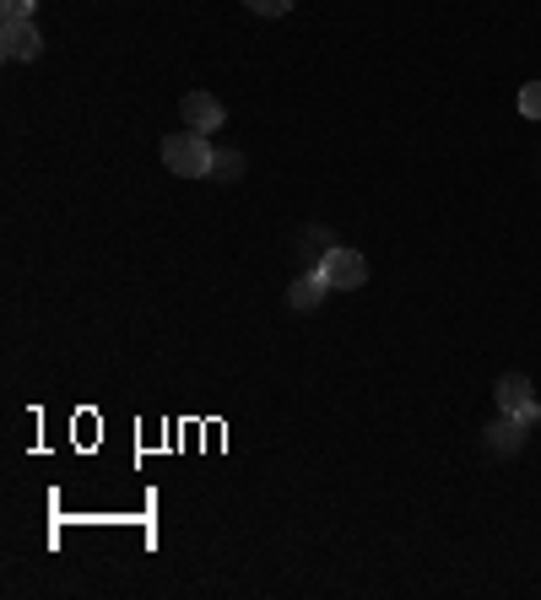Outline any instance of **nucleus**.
<instances>
[{
    "mask_svg": "<svg viewBox=\"0 0 541 600\" xmlns=\"http://www.w3.org/2000/svg\"><path fill=\"white\" fill-rule=\"evenodd\" d=\"M163 162L179 179H207L211 162H217V147L201 130H173V136H163Z\"/></svg>",
    "mask_w": 541,
    "mask_h": 600,
    "instance_id": "obj_1",
    "label": "nucleus"
},
{
    "mask_svg": "<svg viewBox=\"0 0 541 600\" xmlns=\"http://www.w3.org/2000/svg\"><path fill=\"white\" fill-rule=\"evenodd\" d=\"M320 277L331 281V292H352V287L369 281V260H363L358 249H341V243H335L331 254L320 260Z\"/></svg>",
    "mask_w": 541,
    "mask_h": 600,
    "instance_id": "obj_2",
    "label": "nucleus"
},
{
    "mask_svg": "<svg viewBox=\"0 0 541 600\" xmlns=\"http://www.w3.org/2000/svg\"><path fill=\"white\" fill-rule=\"evenodd\" d=\"M179 114H184L190 130H201V136H207V130H222V120H228V109H222L211 92H184V98H179Z\"/></svg>",
    "mask_w": 541,
    "mask_h": 600,
    "instance_id": "obj_3",
    "label": "nucleus"
},
{
    "mask_svg": "<svg viewBox=\"0 0 541 600\" xmlns=\"http://www.w3.org/2000/svg\"><path fill=\"white\" fill-rule=\"evenodd\" d=\"M325 298H331V281L320 277V266H314V271H303V277L288 287V309H298V314H314Z\"/></svg>",
    "mask_w": 541,
    "mask_h": 600,
    "instance_id": "obj_4",
    "label": "nucleus"
},
{
    "mask_svg": "<svg viewBox=\"0 0 541 600\" xmlns=\"http://www.w3.org/2000/svg\"><path fill=\"white\" fill-rule=\"evenodd\" d=\"M39 49H43V39L33 22H6L0 28V54L6 60H39Z\"/></svg>",
    "mask_w": 541,
    "mask_h": 600,
    "instance_id": "obj_5",
    "label": "nucleus"
},
{
    "mask_svg": "<svg viewBox=\"0 0 541 600\" xmlns=\"http://www.w3.org/2000/svg\"><path fill=\"white\" fill-rule=\"evenodd\" d=\"M525 433H531V422H525V417H514V411H503L499 422L488 428V449H499V454H514V449L525 443Z\"/></svg>",
    "mask_w": 541,
    "mask_h": 600,
    "instance_id": "obj_6",
    "label": "nucleus"
},
{
    "mask_svg": "<svg viewBox=\"0 0 541 600\" xmlns=\"http://www.w3.org/2000/svg\"><path fill=\"white\" fill-rule=\"evenodd\" d=\"M493 396H499V411H525V406H537L525 373H503L499 384H493Z\"/></svg>",
    "mask_w": 541,
    "mask_h": 600,
    "instance_id": "obj_7",
    "label": "nucleus"
},
{
    "mask_svg": "<svg viewBox=\"0 0 541 600\" xmlns=\"http://www.w3.org/2000/svg\"><path fill=\"white\" fill-rule=\"evenodd\" d=\"M244 173V158L239 152H217V162H211V179H239Z\"/></svg>",
    "mask_w": 541,
    "mask_h": 600,
    "instance_id": "obj_8",
    "label": "nucleus"
},
{
    "mask_svg": "<svg viewBox=\"0 0 541 600\" xmlns=\"http://www.w3.org/2000/svg\"><path fill=\"white\" fill-rule=\"evenodd\" d=\"M520 114L525 120H541V81H525L520 87Z\"/></svg>",
    "mask_w": 541,
    "mask_h": 600,
    "instance_id": "obj_9",
    "label": "nucleus"
},
{
    "mask_svg": "<svg viewBox=\"0 0 541 600\" xmlns=\"http://www.w3.org/2000/svg\"><path fill=\"white\" fill-rule=\"evenodd\" d=\"M244 6H250L254 17H288L292 11V0H244Z\"/></svg>",
    "mask_w": 541,
    "mask_h": 600,
    "instance_id": "obj_10",
    "label": "nucleus"
},
{
    "mask_svg": "<svg viewBox=\"0 0 541 600\" xmlns=\"http://www.w3.org/2000/svg\"><path fill=\"white\" fill-rule=\"evenodd\" d=\"M33 6L39 0H6V22H33Z\"/></svg>",
    "mask_w": 541,
    "mask_h": 600,
    "instance_id": "obj_11",
    "label": "nucleus"
}]
</instances>
